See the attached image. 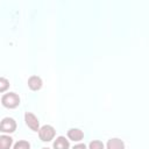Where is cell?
<instances>
[{
  "label": "cell",
  "instance_id": "6da1fadb",
  "mask_svg": "<svg viewBox=\"0 0 149 149\" xmlns=\"http://www.w3.org/2000/svg\"><path fill=\"white\" fill-rule=\"evenodd\" d=\"M1 102L5 107L7 108H15L19 106L20 104V97L14 93V92H9V93H5L1 97Z\"/></svg>",
  "mask_w": 149,
  "mask_h": 149
},
{
  "label": "cell",
  "instance_id": "7a4b0ae2",
  "mask_svg": "<svg viewBox=\"0 0 149 149\" xmlns=\"http://www.w3.org/2000/svg\"><path fill=\"white\" fill-rule=\"evenodd\" d=\"M55 134H56V130H55V128H54L52 126H50V125H44V126H42V127L40 128V130H38V136H40V139H41L42 141H44V142L51 141V140L55 137Z\"/></svg>",
  "mask_w": 149,
  "mask_h": 149
},
{
  "label": "cell",
  "instance_id": "3957f363",
  "mask_svg": "<svg viewBox=\"0 0 149 149\" xmlns=\"http://www.w3.org/2000/svg\"><path fill=\"white\" fill-rule=\"evenodd\" d=\"M16 129V122L12 118H3L0 125V130L2 133H13Z\"/></svg>",
  "mask_w": 149,
  "mask_h": 149
},
{
  "label": "cell",
  "instance_id": "277c9868",
  "mask_svg": "<svg viewBox=\"0 0 149 149\" xmlns=\"http://www.w3.org/2000/svg\"><path fill=\"white\" fill-rule=\"evenodd\" d=\"M24 121H26V125L34 132H38L40 130V122H38V119L30 112H27L24 114Z\"/></svg>",
  "mask_w": 149,
  "mask_h": 149
},
{
  "label": "cell",
  "instance_id": "5b68a950",
  "mask_svg": "<svg viewBox=\"0 0 149 149\" xmlns=\"http://www.w3.org/2000/svg\"><path fill=\"white\" fill-rule=\"evenodd\" d=\"M68 137H69L70 140H72V141L78 142V141H81V140H83L84 133H83V130H80V129H78V128H71V129H69V132H68Z\"/></svg>",
  "mask_w": 149,
  "mask_h": 149
},
{
  "label": "cell",
  "instance_id": "8992f818",
  "mask_svg": "<svg viewBox=\"0 0 149 149\" xmlns=\"http://www.w3.org/2000/svg\"><path fill=\"white\" fill-rule=\"evenodd\" d=\"M28 86L30 90L33 91H37L42 87V79L37 76H31L29 79H28Z\"/></svg>",
  "mask_w": 149,
  "mask_h": 149
},
{
  "label": "cell",
  "instance_id": "52a82bcc",
  "mask_svg": "<svg viewBox=\"0 0 149 149\" xmlns=\"http://www.w3.org/2000/svg\"><path fill=\"white\" fill-rule=\"evenodd\" d=\"M70 143L64 136H58L54 142V149H69Z\"/></svg>",
  "mask_w": 149,
  "mask_h": 149
},
{
  "label": "cell",
  "instance_id": "ba28073f",
  "mask_svg": "<svg viewBox=\"0 0 149 149\" xmlns=\"http://www.w3.org/2000/svg\"><path fill=\"white\" fill-rule=\"evenodd\" d=\"M107 149H125V143L120 139H111L107 142Z\"/></svg>",
  "mask_w": 149,
  "mask_h": 149
},
{
  "label": "cell",
  "instance_id": "9c48e42d",
  "mask_svg": "<svg viewBox=\"0 0 149 149\" xmlns=\"http://www.w3.org/2000/svg\"><path fill=\"white\" fill-rule=\"evenodd\" d=\"M13 143V139L7 135L0 136V149H9Z\"/></svg>",
  "mask_w": 149,
  "mask_h": 149
},
{
  "label": "cell",
  "instance_id": "30bf717a",
  "mask_svg": "<svg viewBox=\"0 0 149 149\" xmlns=\"http://www.w3.org/2000/svg\"><path fill=\"white\" fill-rule=\"evenodd\" d=\"M104 143L99 140H93L90 142V146H88V149H104Z\"/></svg>",
  "mask_w": 149,
  "mask_h": 149
},
{
  "label": "cell",
  "instance_id": "8fae6325",
  "mask_svg": "<svg viewBox=\"0 0 149 149\" xmlns=\"http://www.w3.org/2000/svg\"><path fill=\"white\" fill-rule=\"evenodd\" d=\"M13 149H30V144L29 142L27 141H17L15 144H14V148Z\"/></svg>",
  "mask_w": 149,
  "mask_h": 149
},
{
  "label": "cell",
  "instance_id": "7c38bea8",
  "mask_svg": "<svg viewBox=\"0 0 149 149\" xmlns=\"http://www.w3.org/2000/svg\"><path fill=\"white\" fill-rule=\"evenodd\" d=\"M8 86H9V81L6 78L1 77L0 78V92H5L8 88Z\"/></svg>",
  "mask_w": 149,
  "mask_h": 149
},
{
  "label": "cell",
  "instance_id": "4fadbf2b",
  "mask_svg": "<svg viewBox=\"0 0 149 149\" xmlns=\"http://www.w3.org/2000/svg\"><path fill=\"white\" fill-rule=\"evenodd\" d=\"M72 149H86V146H85L84 143H78V144H76Z\"/></svg>",
  "mask_w": 149,
  "mask_h": 149
},
{
  "label": "cell",
  "instance_id": "5bb4252c",
  "mask_svg": "<svg viewBox=\"0 0 149 149\" xmlns=\"http://www.w3.org/2000/svg\"><path fill=\"white\" fill-rule=\"evenodd\" d=\"M43 149H49V148H43Z\"/></svg>",
  "mask_w": 149,
  "mask_h": 149
}]
</instances>
